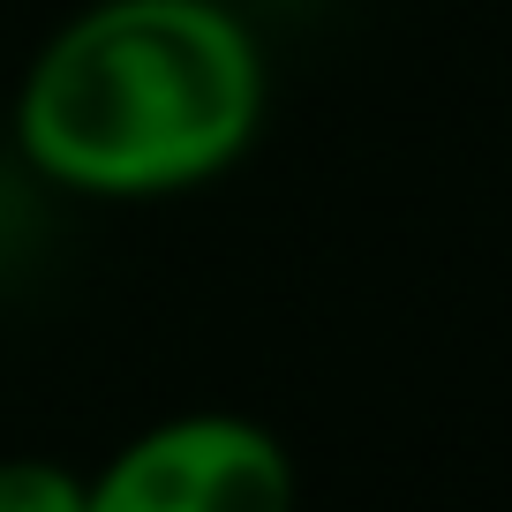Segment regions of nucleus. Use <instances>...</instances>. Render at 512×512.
<instances>
[{
	"label": "nucleus",
	"instance_id": "nucleus-1",
	"mask_svg": "<svg viewBox=\"0 0 512 512\" xmlns=\"http://www.w3.org/2000/svg\"><path fill=\"white\" fill-rule=\"evenodd\" d=\"M264 121V53L219 0H98L46 38L16 144L76 196H166L226 174Z\"/></svg>",
	"mask_w": 512,
	"mask_h": 512
},
{
	"label": "nucleus",
	"instance_id": "nucleus-2",
	"mask_svg": "<svg viewBox=\"0 0 512 512\" xmlns=\"http://www.w3.org/2000/svg\"><path fill=\"white\" fill-rule=\"evenodd\" d=\"M91 512H294V460L249 415H174L106 460Z\"/></svg>",
	"mask_w": 512,
	"mask_h": 512
},
{
	"label": "nucleus",
	"instance_id": "nucleus-3",
	"mask_svg": "<svg viewBox=\"0 0 512 512\" xmlns=\"http://www.w3.org/2000/svg\"><path fill=\"white\" fill-rule=\"evenodd\" d=\"M0 512H91V482L61 460H0Z\"/></svg>",
	"mask_w": 512,
	"mask_h": 512
}]
</instances>
